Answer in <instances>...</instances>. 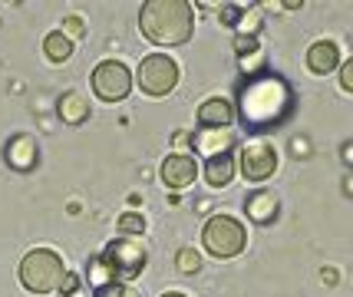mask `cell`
<instances>
[{"mask_svg": "<svg viewBox=\"0 0 353 297\" xmlns=\"http://www.w3.org/2000/svg\"><path fill=\"white\" fill-rule=\"evenodd\" d=\"M277 169V152L271 142L251 139L248 145H241V175L248 182H264L271 178Z\"/></svg>", "mask_w": 353, "mask_h": 297, "instance_id": "obj_8", "label": "cell"}, {"mask_svg": "<svg viewBox=\"0 0 353 297\" xmlns=\"http://www.w3.org/2000/svg\"><path fill=\"white\" fill-rule=\"evenodd\" d=\"M132 90V73L129 66L119 60H103L96 70H92V93L106 103H119L125 99Z\"/></svg>", "mask_w": 353, "mask_h": 297, "instance_id": "obj_7", "label": "cell"}, {"mask_svg": "<svg viewBox=\"0 0 353 297\" xmlns=\"http://www.w3.org/2000/svg\"><path fill=\"white\" fill-rule=\"evenodd\" d=\"M307 66H310V73H317V76L334 73V70L340 66L337 43H330V40H317V43L307 50Z\"/></svg>", "mask_w": 353, "mask_h": 297, "instance_id": "obj_13", "label": "cell"}, {"mask_svg": "<svg viewBox=\"0 0 353 297\" xmlns=\"http://www.w3.org/2000/svg\"><path fill=\"white\" fill-rule=\"evenodd\" d=\"M57 112H60L63 123L70 125H79L86 116H90V99L83 93H77V90H70V93L60 96V103H57Z\"/></svg>", "mask_w": 353, "mask_h": 297, "instance_id": "obj_14", "label": "cell"}, {"mask_svg": "<svg viewBox=\"0 0 353 297\" xmlns=\"http://www.w3.org/2000/svg\"><path fill=\"white\" fill-rule=\"evenodd\" d=\"M43 53H46V60H50V63H63V60H70V57H73V40H70V37H66L63 30L46 33V40H43Z\"/></svg>", "mask_w": 353, "mask_h": 297, "instance_id": "obj_17", "label": "cell"}, {"mask_svg": "<svg viewBox=\"0 0 353 297\" xmlns=\"http://www.w3.org/2000/svg\"><path fill=\"white\" fill-rule=\"evenodd\" d=\"M231 178H234V158H231V152L205 162V182L212 188H225Z\"/></svg>", "mask_w": 353, "mask_h": 297, "instance_id": "obj_15", "label": "cell"}, {"mask_svg": "<svg viewBox=\"0 0 353 297\" xmlns=\"http://www.w3.org/2000/svg\"><path fill=\"white\" fill-rule=\"evenodd\" d=\"M201 245H205V251H212L215 258H234V254L245 251L248 232L238 218L215 215V218H208L205 232H201Z\"/></svg>", "mask_w": 353, "mask_h": 297, "instance_id": "obj_4", "label": "cell"}, {"mask_svg": "<svg viewBox=\"0 0 353 297\" xmlns=\"http://www.w3.org/2000/svg\"><path fill=\"white\" fill-rule=\"evenodd\" d=\"M119 228H123L125 235H139V232H145V218L136 215V212H125L123 218H119Z\"/></svg>", "mask_w": 353, "mask_h": 297, "instance_id": "obj_22", "label": "cell"}, {"mask_svg": "<svg viewBox=\"0 0 353 297\" xmlns=\"http://www.w3.org/2000/svg\"><path fill=\"white\" fill-rule=\"evenodd\" d=\"M258 50H261V43H258V37H254V33H238V37H234V53H238V57L258 53Z\"/></svg>", "mask_w": 353, "mask_h": 297, "instance_id": "obj_20", "label": "cell"}, {"mask_svg": "<svg viewBox=\"0 0 353 297\" xmlns=\"http://www.w3.org/2000/svg\"><path fill=\"white\" fill-rule=\"evenodd\" d=\"M96 297H142V294L123 281H109V284H103V287H96Z\"/></svg>", "mask_w": 353, "mask_h": 297, "instance_id": "obj_19", "label": "cell"}, {"mask_svg": "<svg viewBox=\"0 0 353 297\" xmlns=\"http://www.w3.org/2000/svg\"><path fill=\"white\" fill-rule=\"evenodd\" d=\"M175 267H179L182 274H195V271L201 267L199 251H195V248H182L179 254H175Z\"/></svg>", "mask_w": 353, "mask_h": 297, "instance_id": "obj_18", "label": "cell"}, {"mask_svg": "<svg viewBox=\"0 0 353 297\" xmlns=\"http://www.w3.org/2000/svg\"><path fill=\"white\" fill-rule=\"evenodd\" d=\"M248 218L258 221V225H268V221H274L277 215V198L271 195V192H258V195H251L248 198Z\"/></svg>", "mask_w": 353, "mask_h": 297, "instance_id": "obj_16", "label": "cell"}, {"mask_svg": "<svg viewBox=\"0 0 353 297\" xmlns=\"http://www.w3.org/2000/svg\"><path fill=\"white\" fill-rule=\"evenodd\" d=\"M264 60V50H258V53H251V57H241V70H251V73H254V63H261Z\"/></svg>", "mask_w": 353, "mask_h": 297, "instance_id": "obj_26", "label": "cell"}, {"mask_svg": "<svg viewBox=\"0 0 353 297\" xmlns=\"http://www.w3.org/2000/svg\"><path fill=\"white\" fill-rule=\"evenodd\" d=\"M63 258L50 248H33L20 261V281L30 294H53L63 284Z\"/></svg>", "mask_w": 353, "mask_h": 297, "instance_id": "obj_3", "label": "cell"}, {"mask_svg": "<svg viewBox=\"0 0 353 297\" xmlns=\"http://www.w3.org/2000/svg\"><path fill=\"white\" fill-rule=\"evenodd\" d=\"M103 265L109 267L112 278H136L142 274V267L149 265V254L139 241H129V238H119V241H109L106 251L99 254Z\"/></svg>", "mask_w": 353, "mask_h": 297, "instance_id": "obj_6", "label": "cell"}, {"mask_svg": "<svg viewBox=\"0 0 353 297\" xmlns=\"http://www.w3.org/2000/svg\"><path fill=\"white\" fill-rule=\"evenodd\" d=\"M238 17H241L238 7H225V10H221V23H238Z\"/></svg>", "mask_w": 353, "mask_h": 297, "instance_id": "obj_27", "label": "cell"}, {"mask_svg": "<svg viewBox=\"0 0 353 297\" xmlns=\"http://www.w3.org/2000/svg\"><path fill=\"white\" fill-rule=\"evenodd\" d=\"M3 158H7V165L17 169V172H30L33 165H37V142H33L30 136H14V139L7 142Z\"/></svg>", "mask_w": 353, "mask_h": 297, "instance_id": "obj_11", "label": "cell"}, {"mask_svg": "<svg viewBox=\"0 0 353 297\" xmlns=\"http://www.w3.org/2000/svg\"><path fill=\"white\" fill-rule=\"evenodd\" d=\"M340 86L350 93L353 90V60L350 63H340Z\"/></svg>", "mask_w": 353, "mask_h": 297, "instance_id": "obj_24", "label": "cell"}, {"mask_svg": "<svg viewBox=\"0 0 353 297\" xmlns=\"http://www.w3.org/2000/svg\"><path fill=\"white\" fill-rule=\"evenodd\" d=\"M90 281L96 284V287H103V284L112 281V274H109V267L103 265V258H92L90 261Z\"/></svg>", "mask_w": 353, "mask_h": 297, "instance_id": "obj_21", "label": "cell"}, {"mask_svg": "<svg viewBox=\"0 0 353 297\" xmlns=\"http://www.w3.org/2000/svg\"><path fill=\"white\" fill-rule=\"evenodd\" d=\"M162 297H185V294H175V291H172V294H162Z\"/></svg>", "mask_w": 353, "mask_h": 297, "instance_id": "obj_28", "label": "cell"}, {"mask_svg": "<svg viewBox=\"0 0 353 297\" xmlns=\"http://www.w3.org/2000/svg\"><path fill=\"white\" fill-rule=\"evenodd\" d=\"M231 145H234V132L231 129H199V136H195V149L205 158L225 156V152H231Z\"/></svg>", "mask_w": 353, "mask_h": 297, "instance_id": "obj_12", "label": "cell"}, {"mask_svg": "<svg viewBox=\"0 0 353 297\" xmlns=\"http://www.w3.org/2000/svg\"><path fill=\"white\" fill-rule=\"evenodd\" d=\"M66 37H70V40H73V37H79V33H83V20H79V17H70V20H66Z\"/></svg>", "mask_w": 353, "mask_h": 297, "instance_id": "obj_25", "label": "cell"}, {"mask_svg": "<svg viewBox=\"0 0 353 297\" xmlns=\"http://www.w3.org/2000/svg\"><path fill=\"white\" fill-rule=\"evenodd\" d=\"M139 30L159 47H179L195 30V10L185 0H149L142 3Z\"/></svg>", "mask_w": 353, "mask_h": 297, "instance_id": "obj_2", "label": "cell"}, {"mask_svg": "<svg viewBox=\"0 0 353 297\" xmlns=\"http://www.w3.org/2000/svg\"><path fill=\"white\" fill-rule=\"evenodd\" d=\"M261 27V17L258 14H241L238 17V30L245 33V30H258Z\"/></svg>", "mask_w": 353, "mask_h": 297, "instance_id": "obj_23", "label": "cell"}, {"mask_svg": "<svg viewBox=\"0 0 353 297\" xmlns=\"http://www.w3.org/2000/svg\"><path fill=\"white\" fill-rule=\"evenodd\" d=\"M136 79L145 96H169L175 90V83H179V63L165 57V53H152V57H145L139 63Z\"/></svg>", "mask_w": 353, "mask_h": 297, "instance_id": "obj_5", "label": "cell"}, {"mask_svg": "<svg viewBox=\"0 0 353 297\" xmlns=\"http://www.w3.org/2000/svg\"><path fill=\"white\" fill-rule=\"evenodd\" d=\"M238 110L251 129L281 125L294 110V93L288 79L274 76V73H258L238 90Z\"/></svg>", "mask_w": 353, "mask_h": 297, "instance_id": "obj_1", "label": "cell"}, {"mask_svg": "<svg viewBox=\"0 0 353 297\" xmlns=\"http://www.w3.org/2000/svg\"><path fill=\"white\" fill-rule=\"evenodd\" d=\"M195 172H199V165H195L192 156H169L162 162V182L169 188L192 185V182H195Z\"/></svg>", "mask_w": 353, "mask_h": 297, "instance_id": "obj_9", "label": "cell"}, {"mask_svg": "<svg viewBox=\"0 0 353 297\" xmlns=\"http://www.w3.org/2000/svg\"><path fill=\"white\" fill-rule=\"evenodd\" d=\"M231 119H234V106H231L228 99H205L199 106V123L201 129H231Z\"/></svg>", "mask_w": 353, "mask_h": 297, "instance_id": "obj_10", "label": "cell"}]
</instances>
